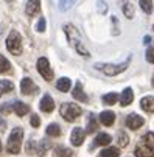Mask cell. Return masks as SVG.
Segmentation results:
<instances>
[{
    "mask_svg": "<svg viewBox=\"0 0 154 157\" xmlns=\"http://www.w3.org/2000/svg\"><path fill=\"white\" fill-rule=\"evenodd\" d=\"M143 123H145L143 118L140 115H137V114H129L126 117V126L129 129H139L140 126H143Z\"/></svg>",
    "mask_w": 154,
    "mask_h": 157,
    "instance_id": "30bf717a",
    "label": "cell"
},
{
    "mask_svg": "<svg viewBox=\"0 0 154 157\" xmlns=\"http://www.w3.org/2000/svg\"><path fill=\"white\" fill-rule=\"evenodd\" d=\"M55 109V101L50 95H44L40 100V110L44 112H52Z\"/></svg>",
    "mask_w": 154,
    "mask_h": 157,
    "instance_id": "4fadbf2b",
    "label": "cell"
},
{
    "mask_svg": "<svg viewBox=\"0 0 154 157\" xmlns=\"http://www.w3.org/2000/svg\"><path fill=\"white\" fill-rule=\"evenodd\" d=\"M59 114H61V117L64 120L75 121L81 115V107L78 104H73V103H64V104H61Z\"/></svg>",
    "mask_w": 154,
    "mask_h": 157,
    "instance_id": "5b68a950",
    "label": "cell"
},
{
    "mask_svg": "<svg viewBox=\"0 0 154 157\" xmlns=\"http://www.w3.org/2000/svg\"><path fill=\"white\" fill-rule=\"evenodd\" d=\"M37 31L39 33H42V31H45V19H44V17H40L39 19V22H37Z\"/></svg>",
    "mask_w": 154,
    "mask_h": 157,
    "instance_id": "836d02e7",
    "label": "cell"
},
{
    "mask_svg": "<svg viewBox=\"0 0 154 157\" xmlns=\"http://www.w3.org/2000/svg\"><path fill=\"white\" fill-rule=\"evenodd\" d=\"M117 100H118V95H117L115 92L107 94V95H104V97H103V103H104V104H107V106L115 104V103H117Z\"/></svg>",
    "mask_w": 154,
    "mask_h": 157,
    "instance_id": "484cf974",
    "label": "cell"
},
{
    "mask_svg": "<svg viewBox=\"0 0 154 157\" xmlns=\"http://www.w3.org/2000/svg\"><path fill=\"white\" fill-rule=\"evenodd\" d=\"M76 2H78V0H59V10H61V11H67V10H70Z\"/></svg>",
    "mask_w": 154,
    "mask_h": 157,
    "instance_id": "83f0119b",
    "label": "cell"
},
{
    "mask_svg": "<svg viewBox=\"0 0 154 157\" xmlns=\"http://www.w3.org/2000/svg\"><path fill=\"white\" fill-rule=\"evenodd\" d=\"M13 110V103H5L2 107H0V112L2 114H8V112H11Z\"/></svg>",
    "mask_w": 154,
    "mask_h": 157,
    "instance_id": "1f68e13d",
    "label": "cell"
},
{
    "mask_svg": "<svg viewBox=\"0 0 154 157\" xmlns=\"http://www.w3.org/2000/svg\"><path fill=\"white\" fill-rule=\"evenodd\" d=\"M0 149H2V145H0Z\"/></svg>",
    "mask_w": 154,
    "mask_h": 157,
    "instance_id": "60d3db41",
    "label": "cell"
},
{
    "mask_svg": "<svg viewBox=\"0 0 154 157\" xmlns=\"http://www.w3.org/2000/svg\"><path fill=\"white\" fill-rule=\"evenodd\" d=\"M13 89H14V84L10 79H2V81H0V97L8 94V92H11Z\"/></svg>",
    "mask_w": 154,
    "mask_h": 157,
    "instance_id": "ac0fdd59",
    "label": "cell"
},
{
    "mask_svg": "<svg viewBox=\"0 0 154 157\" xmlns=\"http://www.w3.org/2000/svg\"><path fill=\"white\" fill-rule=\"evenodd\" d=\"M72 95H73V98H75V100L83 101V103H87V100H89V98H87V95L83 92V86H81V82H79V81L75 84V89H73Z\"/></svg>",
    "mask_w": 154,
    "mask_h": 157,
    "instance_id": "5bb4252c",
    "label": "cell"
},
{
    "mask_svg": "<svg viewBox=\"0 0 154 157\" xmlns=\"http://www.w3.org/2000/svg\"><path fill=\"white\" fill-rule=\"evenodd\" d=\"M121 10L125 13V16L128 19H133L134 17V6L131 2H128V0H123V5H121Z\"/></svg>",
    "mask_w": 154,
    "mask_h": 157,
    "instance_id": "d6986e66",
    "label": "cell"
},
{
    "mask_svg": "<svg viewBox=\"0 0 154 157\" xmlns=\"http://www.w3.org/2000/svg\"><path fill=\"white\" fill-rule=\"evenodd\" d=\"M98 5H100L98 8H100V11H101V13H106V11H107V6H106V3H104V2H98Z\"/></svg>",
    "mask_w": 154,
    "mask_h": 157,
    "instance_id": "d590c367",
    "label": "cell"
},
{
    "mask_svg": "<svg viewBox=\"0 0 154 157\" xmlns=\"http://www.w3.org/2000/svg\"><path fill=\"white\" fill-rule=\"evenodd\" d=\"M37 72L42 75V78L45 81L53 79V70L50 69V62L47 58H39L37 59Z\"/></svg>",
    "mask_w": 154,
    "mask_h": 157,
    "instance_id": "52a82bcc",
    "label": "cell"
},
{
    "mask_svg": "<svg viewBox=\"0 0 154 157\" xmlns=\"http://www.w3.org/2000/svg\"><path fill=\"white\" fill-rule=\"evenodd\" d=\"M13 110L16 112L19 117H24L25 114H28V112H30V107L25 103H22V101H14L13 103Z\"/></svg>",
    "mask_w": 154,
    "mask_h": 157,
    "instance_id": "2e32d148",
    "label": "cell"
},
{
    "mask_svg": "<svg viewBox=\"0 0 154 157\" xmlns=\"http://www.w3.org/2000/svg\"><path fill=\"white\" fill-rule=\"evenodd\" d=\"M152 87H154V76H152Z\"/></svg>",
    "mask_w": 154,
    "mask_h": 157,
    "instance_id": "f35d334b",
    "label": "cell"
},
{
    "mask_svg": "<svg viewBox=\"0 0 154 157\" xmlns=\"http://www.w3.org/2000/svg\"><path fill=\"white\" fill-rule=\"evenodd\" d=\"M133 100H134V92H133V89H125L123 90V94H121V97H120V104L121 106H129L131 103H133Z\"/></svg>",
    "mask_w": 154,
    "mask_h": 157,
    "instance_id": "9a60e30c",
    "label": "cell"
},
{
    "mask_svg": "<svg viewBox=\"0 0 154 157\" xmlns=\"http://www.w3.org/2000/svg\"><path fill=\"white\" fill-rule=\"evenodd\" d=\"M117 139H118V145H120L121 148L128 146V143H129V139H128V136H126V134H125L123 131H120V132H118Z\"/></svg>",
    "mask_w": 154,
    "mask_h": 157,
    "instance_id": "4dcf8cb0",
    "label": "cell"
},
{
    "mask_svg": "<svg viewBox=\"0 0 154 157\" xmlns=\"http://www.w3.org/2000/svg\"><path fill=\"white\" fill-rule=\"evenodd\" d=\"M10 69H11L10 61L3 55H0V73H6V72H10Z\"/></svg>",
    "mask_w": 154,
    "mask_h": 157,
    "instance_id": "d4e9b609",
    "label": "cell"
},
{
    "mask_svg": "<svg viewBox=\"0 0 154 157\" xmlns=\"http://www.w3.org/2000/svg\"><path fill=\"white\" fill-rule=\"evenodd\" d=\"M39 10H40V0H27V5H25L27 16H34L39 13Z\"/></svg>",
    "mask_w": 154,
    "mask_h": 157,
    "instance_id": "8fae6325",
    "label": "cell"
},
{
    "mask_svg": "<svg viewBox=\"0 0 154 157\" xmlns=\"http://www.w3.org/2000/svg\"><path fill=\"white\" fill-rule=\"evenodd\" d=\"M47 149H48V143L42 140L36 146V154H39V157H44V155H45V152H47Z\"/></svg>",
    "mask_w": 154,
    "mask_h": 157,
    "instance_id": "f1b7e54d",
    "label": "cell"
},
{
    "mask_svg": "<svg viewBox=\"0 0 154 157\" xmlns=\"http://www.w3.org/2000/svg\"><path fill=\"white\" fill-rule=\"evenodd\" d=\"M39 124H40V118L37 115H31V126L33 128H39Z\"/></svg>",
    "mask_w": 154,
    "mask_h": 157,
    "instance_id": "e575fe53",
    "label": "cell"
},
{
    "mask_svg": "<svg viewBox=\"0 0 154 157\" xmlns=\"http://www.w3.org/2000/svg\"><path fill=\"white\" fill-rule=\"evenodd\" d=\"M6 48L13 55H20L22 53V37L17 31H11L8 39H6Z\"/></svg>",
    "mask_w": 154,
    "mask_h": 157,
    "instance_id": "8992f818",
    "label": "cell"
},
{
    "mask_svg": "<svg viewBox=\"0 0 154 157\" xmlns=\"http://www.w3.org/2000/svg\"><path fill=\"white\" fill-rule=\"evenodd\" d=\"M20 90H22V94H24V95H33L34 92L39 90V87L33 82V79L24 78V79H22V82H20Z\"/></svg>",
    "mask_w": 154,
    "mask_h": 157,
    "instance_id": "ba28073f",
    "label": "cell"
},
{
    "mask_svg": "<svg viewBox=\"0 0 154 157\" xmlns=\"http://www.w3.org/2000/svg\"><path fill=\"white\" fill-rule=\"evenodd\" d=\"M152 28H154V27H152Z\"/></svg>",
    "mask_w": 154,
    "mask_h": 157,
    "instance_id": "b9f144b4",
    "label": "cell"
},
{
    "mask_svg": "<svg viewBox=\"0 0 154 157\" xmlns=\"http://www.w3.org/2000/svg\"><path fill=\"white\" fill-rule=\"evenodd\" d=\"M118 155H120L118 148H106L100 152L98 157H118Z\"/></svg>",
    "mask_w": 154,
    "mask_h": 157,
    "instance_id": "cb8c5ba5",
    "label": "cell"
},
{
    "mask_svg": "<svg viewBox=\"0 0 154 157\" xmlns=\"http://www.w3.org/2000/svg\"><path fill=\"white\" fill-rule=\"evenodd\" d=\"M55 157H72V151L69 148H62V146H58L55 149Z\"/></svg>",
    "mask_w": 154,
    "mask_h": 157,
    "instance_id": "4316f807",
    "label": "cell"
},
{
    "mask_svg": "<svg viewBox=\"0 0 154 157\" xmlns=\"http://www.w3.org/2000/svg\"><path fill=\"white\" fill-rule=\"evenodd\" d=\"M140 107L145 112L152 114V112H154V97H145V98H142L140 100Z\"/></svg>",
    "mask_w": 154,
    "mask_h": 157,
    "instance_id": "e0dca14e",
    "label": "cell"
},
{
    "mask_svg": "<svg viewBox=\"0 0 154 157\" xmlns=\"http://www.w3.org/2000/svg\"><path fill=\"white\" fill-rule=\"evenodd\" d=\"M140 8L146 14H151L152 13V0H140Z\"/></svg>",
    "mask_w": 154,
    "mask_h": 157,
    "instance_id": "f546056e",
    "label": "cell"
},
{
    "mask_svg": "<svg viewBox=\"0 0 154 157\" xmlns=\"http://www.w3.org/2000/svg\"><path fill=\"white\" fill-rule=\"evenodd\" d=\"M146 61L151 62V64H154V47L148 48V52H146Z\"/></svg>",
    "mask_w": 154,
    "mask_h": 157,
    "instance_id": "d6a6232c",
    "label": "cell"
},
{
    "mask_svg": "<svg viewBox=\"0 0 154 157\" xmlns=\"http://www.w3.org/2000/svg\"><path fill=\"white\" fill-rule=\"evenodd\" d=\"M149 42H151V37L149 36H145L143 37V44H149Z\"/></svg>",
    "mask_w": 154,
    "mask_h": 157,
    "instance_id": "74e56055",
    "label": "cell"
},
{
    "mask_svg": "<svg viewBox=\"0 0 154 157\" xmlns=\"http://www.w3.org/2000/svg\"><path fill=\"white\" fill-rule=\"evenodd\" d=\"M5 128H6V121H5L2 117H0V131H3Z\"/></svg>",
    "mask_w": 154,
    "mask_h": 157,
    "instance_id": "8d00e7d4",
    "label": "cell"
},
{
    "mask_svg": "<svg viewBox=\"0 0 154 157\" xmlns=\"http://www.w3.org/2000/svg\"><path fill=\"white\" fill-rule=\"evenodd\" d=\"M64 31H65V34H67V37H69V40H70V44H72V47H73L81 56H86V58L90 56L89 50L84 47V44L81 42L79 34H78V31H76V28H75L73 25H65V27H64Z\"/></svg>",
    "mask_w": 154,
    "mask_h": 157,
    "instance_id": "7a4b0ae2",
    "label": "cell"
},
{
    "mask_svg": "<svg viewBox=\"0 0 154 157\" xmlns=\"http://www.w3.org/2000/svg\"><path fill=\"white\" fill-rule=\"evenodd\" d=\"M100 121L104 124V126H112L114 121H115V114L112 110H104L100 114Z\"/></svg>",
    "mask_w": 154,
    "mask_h": 157,
    "instance_id": "7c38bea8",
    "label": "cell"
},
{
    "mask_svg": "<svg viewBox=\"0 0 154 157\" xmlns=\"http://www.w3.org/2000/svg\"><path fill=\"white\" fill-rule=\"evenodd\" d=\"M22 139H24V129L16 128L11 136L8 139V145H6V151L10 154H19L20 148H22Z\"/></svg>",
    "mask_w": 154,
    "mask_h": 157,
    "instance_id": "277c9868",
    "label": "cell"
},
{
    "mask_svg": "<svg viewBox=\"0 0 154 157\" xmlns=\"http://www.w3.org/2000/svg\"><path fill=\"white\" fill-rule=\"evenodd\" d=\"M97 129H98V121H97L95 115H94V114H90V115H89V118H87V132L92 134V132H95Z\"/></svg>",
    "mask_w": 154,
    "mask_h": 157,
    "instance_id": "7402d4cb",
    "label": "cell"
},
{
    "mask_svg": "<svg viewBox=\"0 0 154 157\" xmlns=\"http://www.w3.org/2000/svg\"><path fill=\"white\" fill-rule=\"evenodd\" d=\"M6 2H11V0H6Z\"/></svg>",
    "mask_w": 154,
    "mask_h": 157,
    "instance_id": "ab89813d",
    "label": "cell"
},
{
    "mask_svg": "<svg viewBox=\"0 0 154 157\" xmlns=\"http://www.w3.org/2000/svg\"><path fill=\"white\" fill-rule=\"evenodd\" d=\"M70 86H72V82H70L69 78H61L56 82V89H58V90H61V92H69Z\"/></svg>",
    "mask_w": 154,
    "mask_h": 157,
    "instance_id": "44dd1931",
    "label": "cell"
},
{
    "mask_svg": "<svg viewBox=\"0 0 154 157\" xmlns=\"http://www.w3.org/2000/svg\"><path fill=\"white\" fill-rule=\"evenodd\" d=\"M129 61H131V58H128L125 62H121V64H95V69L97 70H101L103 73H106L107 76H115V75H118V73H121V72H125L126 69H128V65H129Z\"/></svg>",
    "mask_w": 154,
    "mask_h": 157,
    "instance_id": "3957f363",
    "label": "cell"
},
{
    "mask_svg": "<svg viewBox=\"0 0 154 157\" xmlns=\"http://www.w3.org/2000/svg\"><path fill=\"white\" fill-rule=\"evenodd\" d=\"M134 154L136 157H154V132H148L140 139Z\"/></svg>",
    "mask_w": 154,
    "mask_h": 157,
    "instance_id": "6da1fadb",
    "label": "cell"
},
{
    "mask_svg": "<svg viewBox=\"0 0 154 157\" xmlns=\"http://www.w3.org/2000/svg\"><path fill=\"white\" fill-rule=\"evenodd\" d=\"M84 139H86V131H84V129H81V128H75V129L72 131L70 142H72L73 146H81L83 142H84Z\"/></svg>",
    "mask_w": 154,
    "mask_h": 157,
    "instance_id": "9c48e42d",
    "label": "cell"
},
{
    "mask_svg": "<svg viewBox=\"0 0 154 157\" xmlns=\"http://www.w3.org/2000/svg\"><path fill=\"white\" fill-rule=\"evenodd\" d=\"M112 142V137L109 136V134H98L97 136V139H95V145H101V146H106V145H109Z\"/></svg>",
    "mask_w": 154,
    "mask_h": 157,
    "instance_id": "ffe728a7",
    "label": "cell"
},
{
    "mask_svg": "<svg viewBox=\"0 0 154 157\" xmlns=\"http://www.w3.org/2000/svg\"><path fill=\"white\" fill-rule=\"evenodd\" d=\"M47 136H50V137H59V136H61V128H59V124H56V123L48 124V126H47Z\"/></svg>",
    "mask_w": 154,
    "mask_h": 157,
    "instance_id": "603a6c76",
    "label": "cell"
}]
</instances>
